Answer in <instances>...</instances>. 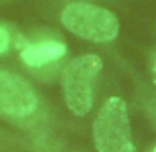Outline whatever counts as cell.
<instances>
[{
  "mask_svg": "<svg viewBox=\"0 0 156 152\" xmlns=\"http://www.w3.org/2000/svg\"><path fill=\"white\" fill-rule=\"evenodd\" d=\"M103 69V61L99 55H79L65 65L61 73V89L67 109L77 117L89 115L95 97V83Z\"/></svg>",
  "mask_w": 156,
  "mask_h": 152,
  "instance_id": "1",
  "label": "cell"
},
{
  "mask_svg": "<svg viewBox=\"0 0 156 152\" xmlns=\"http://www.w3.org/2000/svg\"><path fill=\"white\" fill-rule=\"evenodd\" d=\"M93 140L97 152H134L129 109L121 97L103 103L93 121Z\"/></svg>",
  "mask_w": 156,
  "mask_h": 152,
  "instance_id": "2",
  "label": "cell"
},
{
  "mask_svg": "<svg viewBox=\"0 0 156 152\" xmlns=\"http://www.w3.org/2000/svg\"><path fill=\"white\" fill-rule=\"evenodd\" d=\"M61 22L71 34L89 42H111L119 34V20L111 10L87 2H73L63 8Z\"/></svg>",
  "mask_w": 156,
  "mask_h": 152,
  "instance_id": "3",
  "label": "cell"
},
{
  "mask_svg": "<svg viewBox=\"0 0 156 152\" xmlns=\"http://www.w3.org/2000/svg\"><path fill=\"white\" fill-rule=\"evenodd\" d=\"M38 109L34 87L20 75L0 71V115L10 118H28Z\"/></svg>",
  "mask_w": 156,
  "mask_h": 152,
  "instance_id": "4",
  "label": "cell"
},
{
  "mask_svg": "<svg viewBox=\"0 0 156 152\" xmlns=\"http://www.w3.org/2000/svg\"><path fill=\"white\" fill-rule=\"evenodd\" d=\"M65 51H67L65 44L57 42V40H46V42L36 44H24L20 50V57L30 67H44V65L53 63L59 57H63Z\"/></svg>",
  "mask_w": 156,
  "mask_h": 152,
  "instance_id": "5",
  "label": "cell"
},
{
  "mask_svg": "<svg viewBox=\"0 0 156 152\" xmlns=\"http://www.w3.org/2000/svg\"><path fill=\"white\" fill-rule=\"evenodd\" d=\"M10 50V34L4 26H0V55H4Z\"/></svg>",
  "mask_w": 156,
  "mask_h": 152,
  "instance_id": "6",
  "label": "cell"
},
{
  "mask_svg": "<svg viewBox=\"0 0 156 152\" xmlns=\"http://www.w3.org/2000/svg\"><path fill=\"white\" fill-rule=\"evenodd\" d=\"M152 152H156V148H154V150H152Z\"/></svg>",
  "mask_w": 156,
  "mask_h": 152,
  "instance_id": "7",
  "label": "cell"
},
{
  "mask_svg": "<svg viewBox=\"0 0 156 152\" xmlns=\"http://www.w3.org/2000/svg\"><path fill=\"white\" fill-rule=\"evenodd\" d=\"M154 71H156V69H154Z\"/></svg>",
  "mask_w": 156,
  "mask_h": 152,
  "instance_id": "8",
  "label": "cell"
}]
</instances>
